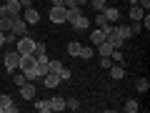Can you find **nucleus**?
I'll use <instances>...</instances> for the list:
<instances>
[{
  "label": "nucleus",
  "mask_w": 150,
  "mask_h": 113,
  "mask_svg": "<svg viewBox=\"0 0 150 113\" xmlns=\"http://www.w3.org/2000/svg\"><path fill=\"white\" fill-rule=\"evenodd\" d=\"M43 81H45V88H58L60 83H63L58 73H45V75H43Z\"/></svg>",
  "instance_id": "obj_11"
},
{
  "label": "nucleus",
  "mask_w": 150,
  "mask_h": 113,
  "mask_svg": "<svg viewBox=\"0 0 150 113\" xmlns=\"http://www.w3.org/2000/svg\"><path fill=\"white\" fill-rule=\"evenodd\" d=\"M143 8H140V5H133V8H130V20H133V23H140V20H143Z\"/></svg>",
  "instance_id": "obj_19"
},
{
  "label": "nucleus",
  "mask_w": 150,
  "mask_h": 113,
  "mask_svg": "<svg viewBox=\"0 0 150 113\" xmlns=\"http://www.w3.org/2000/svg\"><path fill=\"white\" fill-rule=\"evenodd\" d=\"M68 53L73 55V58H78V55H80V43H78V40H73V43H68Z\"/></svg>",
  "instance_id": "obj_23"
},
{
  "label": "nucleus",
  "mask_w": 150,
  "mask_h": 113,
  "mask_svg": "<svg viewBox=\"0 0 150 113\" xmlns=\"http://www.w3.org/2000/svg\"><path fill=\"white\" fill-rule=\"evenodd\" d=\"M70 25H73L75 30H88V28H90V20H88V15H85V13H83V15L78 18V20H75V23H70Z\"/></svg>",
  "instance_id": "obj_13"
},
{
  "label": "nucleus",
  "mask_w": 150,
  "mask_h": 113,
  "mask_svg": "<svg viewBox=\"0 0 150 113\" xmlns=\"http://www.w3.org/2000/svg\"><path fill=\"white\" fill-rule=\"evenodd\" d=\"M13 81H15V86H23V83H25V75H23V73H18L15 78H13Z\"/></svg>",
  "instance_id": "obj_34"
},
{
  "label": "nucleus",
  "mask_w": 150,
  "mask_h": 113,
  "mask_svg": "<svg viewBox=\"0 0 150 113\" xmlns=\"http://www.w3.org/2000/svg\"><path fill=\"white\" fill-rule=\"evenodd\" d=\"M103 15H105L108 23H118V20H120V10H118V8H105Z\"/></svg>",
  "instance_id": "obj_12"
},
{
  "label": "nucleus",
  "mask_w": 150,
  "mask_h": 113,
  "mask_svg": "<svg viewBox=\"0 0 150 113\" xmlns=\"http://www.w3.org/2000/svg\"><path fill=\"white\" fill-rule=\"evenodd\" d=\"M58 75H60V81H70V75H73V73H70V68H65V65H63Z\"/></svg>",
  "instance_id": "obj_31"
},
{
  "label": "nucleus",
  "mask_w": 150,
  "mask_h": 113,
  "mask_svg": "<svg viewBox=\"0 0 150 113\" xmlns=\"http://www.w3.org/2000/svg\"><path fill=\"white\" fill-rule=\"evenodd\" d=\"M78 5H80V8H83V5H88V0H78Z\"/></svg>",
  "instance_id": "obj_41"
},
{
  "label": "nucleus",
  "mask_w": 150,
  "mask_h": 113,
  "mask_svg": "<svg viewBox=\"0 0 150 113\" xmlns=\"http://www.w3.org/2000/svg\"><path fill=\"white\" fill-rule=\"evenodd\" d=\"M88 3H90V5L95 8L98 13H103V10H105V8H108V5H105V0H88Z\"/></svg>",
  "instance_id": "obj_26"
},
{
  "label": "nucleus",
  "mask_w": 150,
  "mask_h": 113,
  "mask_svg": "<svg viewBox=\"0 0 150 113\" xmlns=\"http://www.w3.org/2000/svg\"><path fill=\"white\" fill-rule=\"evenodd\" d=\"M95 25H98V28L108 25V20H105V15H103V13H98V15H95Z\"/></svg>",
  "instance_id": "obj_33"
},
{
  "label": "nucleus",
  "mask_w": 150,
  "mask_h": 113,
  "mask_svg": "<svg viewBox=\"0 0 150 113\" xmlns=\"http://www.w3.org/2000/svg\"><path fill=\"white\" fill-rule=\"evenodd\" d=\"M128 3H130V5H138V0H128Z\"/></svg>",
  "instance_id": "obj_42"
},
{
  "label": "nucleus",
  "mask_w": 150,
  "mask_h": 113,
  "mask_svg": "<svg viewBox=\"0 0 150 113\" xmlns=\"http://www.w3.org/2000/svg\"><path fill=\"white\" fill-rule=\"evenodd\" d=\"M23 75H25V81H38V78H40L35 68H30V70H23Z\"/></svg>",
  "instance_id": "obj_27"
},
{
  "label": "nucleus",
  "mask_w": 150,
  "mask_h": 113,
  "mask_svg": "<svg viewBox=\"0 0 150 113\" xmlns=\"http://www.w3.org/2000/svg\"><path fill=\"white\" fill-rule=\"evenodd\" d=\"M50 111H65V98L53 96L50 98Z\"/></svg>",
  "instance_id": "obj_16"
},
{
  "label": "nucleus",
  "mask_w": 150,
  "mask_h": 113,
  "mask_svg": "<svg viewBox=\"0 0 150 113\" xmlns=\"http://www.w3.org/2000/svg\"><path fill=\"white\" fill-rule=\"evenodd\" d=\"M20 96L25 98V101H35V86H33V81H25L20 86Z\"/></svg>",
  "instance_id": "obj_8"
},
{
  "label": "nucleus",
  "mask_w": 150,
  "mask_h": 113,
  "mask_svg": "<svg viewBox=\"0 0 150 113\" xmlns=\"http://www.w3.org/2000/svg\"><path fill=\"white\" fill-rule=\"evenodd\" d=\"M65 108H68V111H78V108H80V103L75 101V98H68V101H65Z\"/></svg>",
  "instance_id": "obj_29"
},
{
  "label": "nucleus",
  "mask_w": 150,
  "mask_h": 113,
  "mask_svg": "<svg viewBox=\"0 0 150 113\" xmlns=\"http://www.w3.org/2000/svg\"><path fill=\"white\" fill-rule=\"evenodd\" d=\"M35 43H38V40H33L30 35H20V38L15 40V50H18L20 55H25V53H33V50H35Z\"/></svg>",
  "instance_id": "obj_1"
},
{
  "label": "nucleus",
  "mask_w": 150,
  "mask_h": 113,
  "mask_svg": "<svg viewBox=\"0 0 150 113\" xmlns=\"http://www.w3.org/2000/svg\"><path fill=\"white\" fill-rule=\"evenodd\" d=\"M5 45V33H0V48Z\"/></svg>",
  "instance_id": "obj_40"
},
{
  "label": "nucleus",
  "mask_w": 150,
  "mask_h": 113,
  "mask_svg": "<svg viewBox=\"0 0 150 113\" xmlns=\"http://www.w3.org/2000/svg\"><path fill=\"white\" fill-rule=\"evenodd\" d=\"M10 30H13V18L0 15V33H10Z\"/></svg>",
  "instance_id": "obj_15"
},
{
  "label": "nucleus",
  "mask_w": 150,
  "mask_h": 113,
  "mask_svg": "<svg viewBox=\"0 0 150 113\" xmlns=\"http://www.w3.org/2000/svg\"><path fill=\"white\" fill-rule=\"evenodd\" d=\"M93 55H95V48H90V45H80V55H78V58H83V60H90Z\"/></svg>",
  "instance_id": "obj_21"
},
{
  "label": "nucleus",
  "mask_w": 150,
  "mask_h": 113,
  "mask_svg": "<svg viewBox=\"0 0 150 113\" xmlns=\"http://www.w3.org/2000/svg\"><path fill=\"white\" fill-rule=\"evenodd\" d=\"M130 30H133V35H135V33L143 30V25H140V23H133V25H130Z\"/></svg>",
  "instance_id": "obj_37"
},
{
  "label": "nucleus",
  "mask_w": 150,
  "mask_h": 113,
  "mask_svg": "<svg viewBox=\"0 0 150 113\" xmlns=\"http://www.w3.org/2000/svg\"><path fill=\"white\" fill-rule=\"evenodd\" d=\"M80 15H83V8H80V5H75V8H65V23H75Z\"/></svg>",
  "instance_id": "obj_10"
},
{
  "label": "nucleus",
  "mask_w": 150,
  "mask_h": 113,
  "mask_svg": "<svg viewBox=\"0 0 150 113\" xmlns=\"http://www.w3.org/2000/svg\"><path fill=\"white\" fill-rule=\"evenodd\" d=\"M60 68H63V63H60V60H50L48 73H60Z\"/></svg>",
  "instance_id": "obj_30"
},
{
  "label": "nucleus",
  "mask_w": 150,
  "mask_h": 113,
  "mask_svg": "<svg viewBox=\"0 0 150 113\" xmlns=\"http://www.w3.org/2000/svg\"><path fill=\"white\" fill-rule=\"evenodd\" d=\"M105 38H108V35H105V30H100V28H98V30H93V33H90V43H93V45H98V43H103Z\"/></svg>",
  "instance_id": "obj_18"
},
{
  "label": "nucleus",
  "mask_w": 150,
  "mask_h": 113,
  "mask_svg": "<svg viewBox=\"0 0 150 113\" xmlns=\"http://www.w3.org/2000/svg\"><path fill=\"white\" fill-rule=\"evenodd\" d=\"M105 40H108V43L112 45V48H123V45H125V40H123V38H120V35H118V33H115V30H112L110 35L105 38Z\"/></svg>",
  "instance_id": "obj_14"
},
{
  "label": "nucleus",
  "mask_w": 150,
  "mask_h": 113,
  "mask_svg": "<svg viewBox=\"0 0 150 113\" xmlns=\"http://www.w3.org/2000/svg\"><path fill=\"white\" fill-rule=\"evenodd\" d=\"M15 40H18V35H15V33H5V45H15Z\"/></svg>",
  "instance_id": "obj_32"
},
{
  "label": "nucleus",
  "mask_w": 150,
  "mask_h": 113,
  "mask_svg": "<svg viewBox=\"0 0 150 113\" xmlns=\"http://www.w3.org/2000/svg\"><path fill=\"white\" fill-rule=\"evenodd\" d=\"M18 63H20V53H18V50H13V53H5V70H8V73H15Z\"/></svg>",
  "instance_id": "obj_3"
},
{
  "label": "nucleus",
  "mask_w": 150,
  "mask_h": 113,
  "mask_svg": "<svg viewBox=\"0 0 150 113\" xmlns=\"http://www.w3.org/2000/svg\"><path fill=\"white\" fill-rule=\"evenodd\" d=\"M138 5H140V8H143V10H145V13H148V10H150V0H138Z\"/></svg>",
  "instance_id": "obj_35"
},
{
  "label": "nucleus",
  "mask_w": 150,
  "mask_h": 113,
  "mask_svg": "<svg viewBox=\"0 0 150 113\" xmlns=\"http://www.w3.org/2000/svg\"><path fill=\"white\" fill-rule=\"evenodd\" d=\"M63 5L65 8H75V5H78V0H63Z\"/></svg>",
  "instance_id": "obj_38"
},
{
  "label": "nucleus",
  "mask_w": 150,
  "mask_h": 113,
  "mask_svg": "<svg viewBox=\"0 0 150 113\" xmlns=\"http://www.w3.org/2000/svg\"><path fill=\"white\" fill-rule=\"evenodd\" d=\"M125 111H128V113H138L140 111V103L135 101V98H130V101L125 103Z\"/></svg>",
  "instance_id": "obj_24"
},
{
  "label": "nucleus",
  "mask_w": 150,
  "mask_h": 113,
  "mask_svg": "<svg viewBox=\"0 0 150 113\" xmlns=\"http://www.w3.org/2000/svg\"><path fill=\"white\" fill-rule=\"evenodd\" d=\"M20 15H23V20H25L28 25H35V23L40 20V13H38L33 5H30V8H25V13H20Z\"/></svg>",
  "instance_id": "obj_7"
},
{
  "label": "nucleus",
  "mask_w": 150,
  "mask_h": 113,
  "mask_svg": "<svg viewBox=\"0 0 150 113\" xmlns=\"http://www.w3.org/2000/svg\"><path fill=\"white\" fill-rule=\"evenodd\" d=\"M18 3H20L23 8H30V5H33V0H18Z\"/></svg>",
  "instance_id": "obj_39"
},
{
  "label": "nucleus",
  "mask_w": 150,
  "mask_h": 113,
  "mask_svg": "<svg viewBox=\"0 0 150 113\" xmlns=\"http://www.w3.org/2000/svg\"><path fill=\"white\" fill-rule=\"evenodd\" d=\"M108 70H110V78H112V81H123V78H125V68H123V63H112Z\"/></svg>",
  "instance_id": "obj_9"
},
{
  "label": "nucleus",
  "mask_w": 150,
  "mask_h": 113,
  "mask_svg": "<svg viewBox=\"0 0 150 113\" xmlns=\"http://www.w3.org/2000/svg\"><path fill=\"white\" fill-rule=\"evenodd\" d=\"M48 3H53V0H48Z\"/></svg>",
  "instance_id": "obj_43"
},
{
  "label": "nucleus",
  "mask_w": 150,
  "mask_h": 113,
  "mask_svg": "<svg viewBox=\"0 0 150 113\" xmlns=\"http://www.w3.org/2000/svg\"><path fill=\"white\" fill-rule=\"evenodd\" d=\"M35 111H40V113H50V98H48V101H35Z\"/></svg>",
  "instance_id": "obj_22"
},
{
  "label": "nucleus",
  "mask_w": 150,
  "mask_h": 113,
  "mask_svg": "<svg viewBox=\"0 0 150 113\" xmlns=\"http://www.w3.org/2000/svg\"><path fill=\"white\" fill-rule=\"evenodd\" d=\"M112 30L118 33V35L123 38V40H128V38L133 35V30H130V25H112Z\"/></svg>",
  "instance_id": "obj_17"
},
{
  "label": "nucleus",
  "mask_w": 150,
  "mask_h": 113,
  "mask_svg": "<svg viewBox=\"0 0 150 113\" xmlns=\"http://www.w3.org/2000/svg\"><path fill=\"white\" fill-rule=\"evenodd\" d=\"M13 33H15L18 38H20V35H28V23L23 20V15L13 18Z\"/></svg>",
  "instance_id": "obj_5"
},
{
  "label": "nucleus",
  "mask_w": 150,
  "mask_h": 113,
  "mask_svg": "<svg viewBox=\"0 0 150 113\" xmlns=\"http://www.w3.org/2000/svg\"><path fill=\"white\" fill-rule=\"evenodd\" d=\"M95 53H98V55H110V53H112V45L108 43V40H103V43H98Z\"/></svg>",
  "instance_id": "obj_20"
},
{
  "label": "nucleus",
  "mask_w": 150,
  "mask_h": 113,
  "mask_svg": "<svg viewBox=\"0 0 150 113\" xmlns=\"http://www.w3.org/2000/svg\"><path fill=\"white\" fill-rule=\"evenodd\" d=\"M23 13V5L18 0H5V5H0V15H10V18H18Z\"/></svg>",
  "instance_id": "obj_2"
},
{
  "label": "nucleus",
  "mask_w": 150,
  "mask_h": 113,
  "mask_svg": "<svg viewBox=\"0 0 150 113\" xmlns=\"http://www.w3.org/2000/svg\"><path fill=\"white\" fill-rule=\"evenodd\" d=\"M135 88H138L140 93H145V91L150 88V81H148V78H138V83H135Z\"/></svg>",
  "instance_id": "obj_25"
},
{
  "label": "nucleus",
  "mask_w": 150,
  "mask_h": 113,
  "mask_svg": "<svg viewBox=\"0 0 150 113\" xmlns=\"http://www.w3.org/2000/svg\"><path fill=\"white\" fill-rule=\"evenodd\" d=\"M0 113H18V106L10 96H0Z\"/></svg>",
  "instance_id": "obj_4"
},
{
  "label": "nucleus",
  "mask_w": 150,
  "mask_h": 113,
  "mask_svg": "<svg viewBox=\"0 0 150 113\" xmlns=\"http://www.w3.org/2000/svg\"><path fill=\"white\" fill-rule=\"evenodd\" d=\"M140 25H143L145 30H148V28H150V15H148V13H145V20H140Z\"/></svg>",
  "instance_id": "obj_36"
},
{
  "label": "nucleus",
  "mask_w": 150,
  "mask_h": 113,
  "mask_svg": "<svg viewBox=\"0 0 150 113\" xmlns=\"http://www.w3.org/2000/svg\"><path fill=\"white\" fill-rule=\"evenodd\" d=\"M110 65H112V58H110V55H100V68L108 70Z\"/></svg>",
  "instance_id": "obj_28"
},
{
  "label": "nucleus",
  "mask_w": 150,
  "mask_h": 113,
  "mask_svg": "<svg viewBox=\"0 0 150 113\" xmlns=\"http://www.w3.org/2000/svg\"><path fill=\"white\" fill-rule=\"evenodd\" d=\"M48 18H50V23H65V8L63 5H53Z\"/></svg>",
  "instance_id": "obj_6"
}]
</instances>
